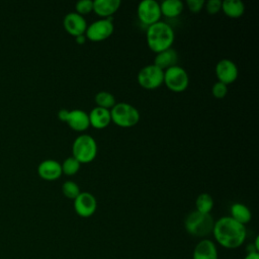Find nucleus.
<instances>
[{
  "label": "nucleus",
  "mask_w": 259,
  "mask_h": 259,
  "mask_svg": "<svg viewBox=\"0 0 259 259\" xmlns=\"http://www.w3.org/2000/svg\"><path fill=\"white\" fill-rule=\"evenodd\" d=\"M120 3L119 0H95L93 1V11L103 18L111 17L118 10Z\"/></svg>",
  "instance_id": "17"
},
{
  "label": "nucleus",
  "mask_w": 259,
  "mask_h": 259,
  "mask_svg": "<svg viewBox=\"0 0 259 259\" xmlns=\"http://www.w3.org/2000/svg\"><path fill=\"white\" fill-rule=\"evenodd\" d=\"M37 173L40 178L48 181L57 180L63 174L61 164L53 159H48L40 162L37 167Z\"/></svg>",
  "instance_id": "14"
},
{
  "label": "nucleus",
  "mask_w": 259,
  "mask_h": 259,
  "mask_svg": "<svg viewBox=\"0 0 259 259\" xmlns=\"http://www.w3.org/2000/svg\"><path fill=\"white\" fill-rule=\"evenodd\" d=\"M146 37L150 50L158 54L172 47L175 35L173 28L168 23L158 21L148 26Z\"/></svg>",
  "instance_id": "2"
},
{
  "label": "nucleus",
  "mask_w": 259,
  "mask_h": 259,
  "mask_svg": "<svg viewBox=\"0 0 259 259\" xmlns=\"http://www.w3.org/2000/svg\"><path fill=\"white\" fill-rule=\"evenodd\" d=\"M111 121L121 127H131L136 125L140 120L139 110L126 102L115 103L110 109Z\"/></svg>",
  "instance_id": "5"
},
{
  "label": "nucleus",
  "mask_w": 259,
  "mask_h": 259,
  "mask_svg": "<svg viewBox=\"0 0 259 259\" xmlns=\"http://www.w3.org/2000/svg\"><path fill=\"white\" fill-rule=\"evenodd\" d=\"M85 39H86L85 34H82V35L76 36V40H77V42H78V44H84V42H85Z\"/></svg>",
  "instance_id": "31"
},
{
  "label": "nucleus",
  "mask_w": 259,
  "mask_h": 259,
  "mask_svg": "<svg viewBox=\"0 0 259 259\" xmlns=\"http://www.w3.org/2000/svg\"><path fill=\"white\" fill-rule=\"evenodd\" d=\"M113 32L112 17L98 19L87 26L85 36L92 41H101L108 38Z\"/></svg>",
  "instance_id": "10"
},
{
  "label": "nucleus",
  "mask_w": 259,
  "mask_h": 259,
  "mask_svg": "<svg viewBox=\"0 0 259 259\" xmlns=\"http://www.w3.org/2000/svg\"><path fill=\"white\" fill-rule=\"evenodd\" d=\"M81 164L79 163L78 160H76L73 156L68 157L67 159L64 160V162L61 164L62 167V172L68 176L75 175L79 169H80Z\"/></svg>",
  "instance_id": "24"
},
{
  "label": "nucleus",
  "mask_w": 259,
  "mask_h": 259,
  "mask_svg": "<svg viewBox=\"0 0 259 259\" xmlns=\"http://www.w3.org/2000/svg\"><path fill=\"white\" fill-rule=\"evenodd\" d=\"M183 8L184 4L180 0H164L162 3H160L161 14L169 18L179 16L183 11Z\"/></svg>",
  "instance_id": "19"
},
{
  "label": "nucleus",
  "mask_w": 259,
  "mask_h": 259,
  "mask_svg": "<svg viewBox=\"0 0 259 259\" xmlns=\"http://www.w3.org/2000/svg\"><path fill=\"white\" fill-rule=\"evenodd\" d=\"M58 117L62 121L67 122L68 125L76 132H84L90 125L88 113L81 109H61L58 112Z\"/></svg>",
  "instance_id": "8"
},
{
  "label": "nucleus",
  "mask_w": 259,
  "mask_h": 259,
  "mask_svg": "<svg viewBox=\"0 0 259 259\" xmlns=\"http://www.w3.org/2000/svg\"><path fill=\"white\" fill-rule=\"evenodd\" d=\"M95 102L97 106L105 108V109H111L115 105V98L114 95L107 91H100L95 95Z\"/></svg>",
  "instance_id": "23"
},
{
  "label": "nucleus",
  "mask_w": 259,
  "mask_h": 259,
  "mask_svg": "<svg viewBox=\"0 0 259 259\" xmlns=\"http://www.w3.org/2000/svg\"><path fill=\"white\" fill-rule=\"evenodd\" d=\"M244 259H259V253L258 252H248Z\"/></svg>",
  "instance_id": "30"
},
{
  "label": "nucleus",
  "mask_w": 259,
  "mask_h": 259,
  "mask_svg": "<svg viewBox=\"0 0 259 259\" xmlns=\"http://www.w3.org/2000/svg\"><path fill=\"white\" fill-rule=\"evenodd\" d=\"M72 153L73 157L78 160L80 164L90 163L97 155L96 141L90 135H80L73 142Z\"/></svg>",
  "instance_id": "4"
},
{
  "label": "nucleus",
  "mask_w": 259,
  "mask_h": 259,
  "mask_svg": "<svg viewBox=\"0 0 259 259\" xmlns=\"http://www.w3.org/2000/svg\"><path fill=\"white\" fill-rule=\"evenodd\" d=\"M178 62V55L172 48L158 53L154 59V65L165 71L168 68L176 66Z\"/></svg>",
  "instance_id": "18"
},
{
  "label": "nucleus",
  "mask_w": 259,
  "mask_h": 259,
  "mask_svg": "<svg viewBox=\"0 0 259 259\" xmlns=\"http://www.w3.org/2000/svg\"><path fill=\"white\" fill-rule=\"evenodd\" d=\"M215 75L220 82L228 85L235 82L238 78V67L237 65L228 59H223L215 65Z\"/></svg>",
  "instance_id": "12"
},
{
  "label": "nucleus",
  "mask_w": 259,
  "mask_h": 259,
  "mask_svg": "<svg viewBox=\"0 0 259 259\" xmlns=\"http://www.w3.org/2000/svg\"><path fill=\"white\" fill-rule=\"evenodd\" d=\"M231 218L234 219L236 222L242 224V225H246L248 224L251 219H252V214H251V210L243 203L240 202H236L234 204H232L231 209Z\"/></svg>",
  "instance_id": "21"
},
{
  "label": "nucleus",
  "mask_w": 259,
  "mask_h": 259,
  "mask_svg": "<svg viewBox=\"0 0 259 259\" xmlns=\"http://www.w3.org/2000/svg\"><path fill=\"white\" fill-rule=\"evenodd\" d=\"M211 93H212V95H213L215 98L222 99V98H224V97L227 95V93H228V85H226V84H224V83L218 81V82H215V83L213 84V86H212V88H211Z\"/></svg>",
  "instance_id": "27"
},
{
  "label": "nucleus",
  "mask_w": 259,
  "mask_h": 259,
  "mask_svg": "<svg viewBox=\"0 0 259 259\" xmlns=\"http://www.w3.org/2000/svg\"><path fill=\"white\" fill-rule=\"evenodd\" d=\"M76 12L80 15L88 14L91 11H93V1L91 0H80L75 5Z\"/></svg>",
  "instance_id": "26"
},
{
  "label": "nucleus",
  "mask_w": 259,
  "mask_h": 259,
  "mask_svg": "<svg viewBox=\"0 0 259 259\" xmlns=\"http://www.w3.org/2000/svg\"><path fill=\"white\" fill-rule=\"evenodd\" d=\"M63 25L66 31L75 37L85 34V31L88 26L85 18L77 12L68 13L64 17Z\"/></svg>",
  "instance_id": "13"
},
{
  "label": "nucleus",
  "mask_w": 259,
  "mask_h": 259,
  "mask_svg": "<svg viewBox=\"0 0 259 259\" xmlns=\"http://www.w3.org/2000/svg\"><path fill=\"white\" fill-rule=\"evenodd\" d=\"M62 192H63V194L67 198L75 199L79 195V193L81 191H80V188H79V186H78V184L76 182L68 180V181L63 183V185H62Z\"/></svg>",
  "instance_id": "25"
},
{
  "label": "nucleus",
  "mask_w": 259,
  "mask_h": 259,
  "mask_svg": "<svg viewBox=\"0 0 259 259\" xmlns=\"http://www.w3.org/2000/svg\"><path fill=\"white\" fill-rule=\"evenodd\" d=\"M222 10L231 18H239L245 12V5L240 0H224L222 1Z\"/></svg>",
  "instance_id": "20"
},
{
  "label": "nucleus",
  "mask_w": 259,
  "mask_h": 259,
  "mask_svg": "<svg viewBox=\"0 0 259 259\" xmlns=\"http://www.w3.org/2000/svg\"><path fill=\"white\" fill-rule=\"evenodd\" d=\"M186 5L191 12L196 13L202 9V7L204 6V1L203 0H187Z\"/></svg>",
  "instance_id": "29"
},
{
  "label": "nucleus",
  "mask_w": 259,
  "mask_h": 259,
  "mask_svg": "<svg viewBox=\"0 0 259 259\" xmlns=\"http://www.w3.org/2000/svg\"><path fill=\"white\" fill-rule=\"evenodd\" d=\"M163 83L169 90L179 93L187 89L189 77L187 72L182 67L176 65L164 71Z\"/></svg>",
  "instance_id": "6"
},
{
  "label": "nucleus",
  "mask_w": 259,
  "mask_h": 259,
  "mask_svg": "<svg viewBox=\"0 0 259 259\" xmlns=\"http://www.w3.org/2000/svg\"><path fill=\"white\" fill-rule=\"evenodd\" d=\"M205 4V9L209 14H215L222 10V1L221 0H208Z\"/></svg>",
  "instance_id": "28"
},
{
  "label": "nucleus",
  "mask_w": 259,
  "mask_h": 259,
  "mask_svg": "<svg viewBox=\"0 0 259 259\" xmlns=\"http://www.w3.org/2000/svg\"><path fill=\"white\" fill-rule=\"evenodd\" d=\"M215 242L226 249H237L243 245L247 237L244 225L229 217H222L214 222L212 233Z\"/></svg>",
  "instance_id": "1"
},
{
  "label": "nucleus",
  "mask_w": 259,
  "mask_h": 259,
  "mask_svg": "<svg viewBox=\"0 0 259 259\" xmlns=\"http://www.w3.org/2000/svg\"><path fill=\"white\" fill-rule=\"evenodd\" d=\"M89 122L90 125H92L95 128H104L106 127L110 121H111V116H110V110L96 106L94 107L89 113Z\"/></svg>",
  "instance_id": "16"
},
{
  "label": "nucleus",
  "mask_w": 259,
  "mask_h": 259,
  "mask_svg": "<svg viewBox=\"0 0 259 259\" xmlns=\"http://www.w3.org/2000/svg\"><path fill=\"white\" fill-rule=\"evenodd\" d=\"M196 210L202 213H209L213 207V199L208 193H201L195 201Z\"/></svg>",
  "instance_id": "22"
},
{
  "label": "nucleus",
  "mask_w": 259,
  "mask_h": 259,
  "mask_svg": "<svg viewBox=\"0 0 259 259\" xmlns=\"http://www.w3.org/2000/svg\"><path fill=\"white\" fill-rule=\"evenodd\" d=\"M164 71L154 64L147 65L138 73V83L145 89L154 90L163 84Z\"/></svg>",
  "instance_id": "7"
},
{
  "label": "nucleus",
  "mask_w": 259,
  "mask_h": 259,
  "mask_svg": "<svg viewBox=\"0 0 259 259\" xmlns=\"http://www.w3.org/2000/svg\"><path fill=\"white\" fill-rule=\"evenodd\" d=\"M214 221L209 213H202L197 210L189 212L184 220L186 232L196 238H205L212 233Z\"/></svg>",
  "instance_id": "3"
},
{
  "label": "nucleus",
  "mask_w": 259,
  "mask_h": 259,
  "mask_svg": "<svg viewBox=\"0 0 259 259\" xmlns=\"http://www.w3.org/2000/svg\"><path fill=\"white\" fill-rule=\"evenodd\" d=\"M192 259H219L214 242L209 239L200 240L193 249Z\"/></svg>",
  "instance_id": "15"
},
{
  "label": "nucleus",
  "mask_w": 259,
  "mask_h": 259,
  "mask_svg": "<svg viewBox=\"0 0 259 259\" xmlns=\"http://www.w3.org/2000/svg\"><path fill=\"white\" fill-rule=\"evenodd\" d=\"M137 14L141 23L150 26L160 21V17L162 15L160 3L155 0H143L138 5Z\"/></svg>",
  "instance_id": "9"
},
{
  "label": "nucleus",
  "mask_w": 259,
  "mask_h": 259,
  "mask_svg": "<svg viewBox=\"0 0 259 259\" xmlns=\"http://www.w3.org/2000/svg\"><path fill=\"white\" fill-rule=\"evenodd\" d=\"M74 208L78 215L82 218H89L96 211L97 200L90 192H80L79 195L74 199Z\"/></svg>",
  "instance_id": "11"
}]
</instances>
